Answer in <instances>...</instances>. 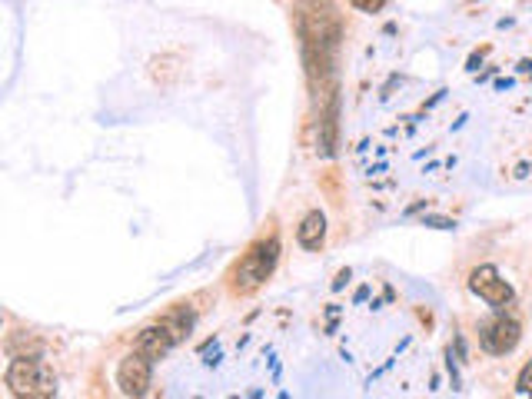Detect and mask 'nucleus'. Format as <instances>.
<instances>
[{
  "label": "nucleus",
  "instance_id": "obj_15",
  "mask_svg": "<svg viewBox=\"0 0 532 399\" xmlns=\"http://www.w3.org/2000/svg\"><path fill=\"white\" fill-rule=\"evenodd\" d=\"M426 206V200H419V203H412V206L409 210H406V216H412V213H419V210H423Z\"/></svg>",
  "mask_w": 532,
  "mask_h": 399
},
{
  "label": "nucleus",
  "instance_id": "obj_14",
  "mask_svg": "<svg viewBox=\"0 0 532 399\" xmlns=\"http://www.w3.org/2000/svg\"><path fill=\"white\" fill-rule=\"evenodd\" d=\"M349 276H353V273H349V270H339V276L333 279V290H343V286H346V279H349Z\"/></svg>",
  "mask_w": 532,
  "mask_h": 399
},
{
  "label": "nucleus",
  "instance_id": "obj_9",
  "mask_svg": "<svg viewBox=\"0 0 532 399\" xmlns=\"http://www.w3.org/2000/svg\"><path fill=\"white\" fill-rule=\"evenodd\" d=\"M323 240H326V216L319 210H310L296 226V243L303 250H310V253H316L323 246Z\"/></svg>",
  "mask_w": 532,
  "mask_h": 399
},
{
  "label": "nucleus",
  "instance_id": "obj_11",
  "mask_svg": "<svg viewBox=\"0 0 532 399\" xmlns=\"http://www.w3.org/2000/svg\"><path fill=\"white\" fill-rule=\"evenodd\" d=\"M423 226H432V230H456V220H449V216H432V213H426V216H423Z\"/></svg>",
  "mask_w": 532,
  "mask_h": 399
},
{
  "label": "nucleus",
  "instance_id": "obj_4",
  "mask_svg": "<svg viewBox=\"0 0 532 399\" xmlns=\"http://www.w3.org/2000/svg\"><path fill=\"white\" fill-rule=\"evenodd\" d=\"M469 290H472L486 306H492V310H506V306H512V299H516L512 283L502 279V273L496 270L492 263H482V266H476V270L469 273Z\"/></svg>",
  "mask_w": 532,
  "mask_h": 399
},
{
  "label": "nucleus",
  "instance_id": "obj_3",
  "mask_svg": "<svg viewBox=\"0 0 532 399\" xmlns=\"http://www.w3.org/2000/svg\"><path fill=\"white\" fill-rule=\"evenodd\" d=\"M4 383L13 396H27V399L57 396V376L40 356H13L4 373Z\"/></svg>",
  "mask_w": 532,
  "mask_h": 399
},
{
  "label": "nucleus",
  "instance_id": "obj_7",
  "mask_svg": "<svg viewBox=\"0 0 532 399\" xmlns=\"http://www.w3.org/2000/svg\"><path fill=\"white\" fill-rule=\"evenodd\" d=\"M173 346H177V336L170 333V326H166L163 319L150 323L146 330H140L137 343H133V349H137V353H143L146 359H153V363H160Z\"/></svg>",
  "mask_w": 532,
  "mask_h": 399
},
{
  "label": "nucleus",
  "instance_id": "obj_16",
  "mask_svg": "<svg viewBox=\"0 0 532 399\" xmlns=\"http://www.w3.org/2000/svg\"><path fill=\"white\" fill-rule=\"evenodd\" d=\"M512 83H516V80H509V77H506V80H496V90H509Z\"/></svg>",
  "mask_w": 532,
  "mask_h": 399
},
{
  "label": "nucleus",
  "instance_id": "obj_13",
  "mask_svg": "<svg viewBox=\"0 0 532 399\" xmlns=\"http://www.w3.org/2000/svg\"><path fill=\"white\" fill-rule=\"evenodd\" d=\"M482 57H486V47H482V50H476V53H472V57H469V64H466V70H469V73H476V70H479V64H482Z\"/></svg>",
  "mask_w": 532,
  "mask_h": 399
},
{
  "label": "nucleus",
  "instance_id": "obj_8",
  "mask_svg": "<svg viewBox=\"0 0 532 399\" xmlns=\"http://www.w3.org/2000/svg\"><path fill=\"white\" fill-rule=\"evenodd\" d=\"M336 130H339V90L326 93V110H319V157L336 153Z\"/></svg>",
  "mask_w": 532,
  "mask_h": 399
},
{
  "label": "nucleus",
  "instance_id": "obj_12",
  "mask_svg": "<svg viewBox=\"0 0 532 399\" xmlns=\"http://www.w3.org/2000/svg\"><path fill=\"white\" fill-rule=\"evenodd\" d=\"M349 4H353L356 10H363V13H379L383 7H386V0H349Z\"/></svg>",
  "mask_w": 532,
  "mask_h": 399
},
{
  "label": "nucleus",
  "instance_id": "obj_17",
  "mask_svg": "<svg viewBox=\"0 0 532 399\" xmlns=\"http://www.w3.org/2000/svg\"><path fill=\"white\" fill-rule=\"evenodd\" d=\"M519 73H532V60H519Z\"/></svg>",
  "mask_w": 532,
  "mask_h": 399
},
{
  "label": "nucleus",
  "instance_id": "obj_10",
  "mask_svg": "<svg viewBox=\"0 0 532 399\" xmlns=\"http://www.w3.org/2000/svg\"><path fill=\"white\" fill-rule=\"evenodd\" d=\"M516 393H519V396H532V363L522 366L519 379H516Z\"/></svg>",
  "mask_w": 532,
  "mask_h": 399
},
{
  "label": "nucleus",
  "instance_id": "obj_2",
  "mask_svg": "<svg viewBox=\"0 0 532 399\" xmlns=\"http://www.w3.org/2000/svg\"><path fill=\"white\" fill-rule=\"evenodd\" d=\"M276 263H279V240L276 236H266V240L253 243V246L233 263V270H230V290H233L236 296L256 293L266 279L273 276Z\"/></svg>",
  "mask_w": 532,
  "mask_h": 399
},
{
  "label": "nucleus",
  "instance_id": "obj_1",
  "mask_svg": "<svg viewBox=\"0 0 532 399\" xmlns=\"http://www.w3.org/2000/svg\"><path fill=\"white\" fill-rule=\"evenodd\" d=\"M296 33L303 40V60L310 80L323 87V77L336 70V50L343 37V20L336 13L333 0H296Z\"/></svg>",
  "mask_w": 532,
  "mask_h": 399
},
{
  "label": "nucleus",
  "instance_id": "obj_5",
  "mask_svg": "<svg viewBox=\"0 0 532 399\" xmlns=\"http://www.w3.org/2000/svg\"><path fill=\"white\" fill-rule=\"evenodd\" d=\"M519 339H522L519 319L506 316V313H499V310H496L492 319H486V323L479 326V346L486 349L489 356H506V353H512V349L519 346Z\"/></svg>",
  "mask_w": 532,
  "mask_h": 399
},
{
  "label": "nucleus",
  "instance_id": "obj_6",
  "mask_svg": "<svg viewBox=\"0 0 532 399\" xmlns=\"http://www.w3.org/2000/svg\"><path fill=\"white\" fill-rule=\"evenodd\" d=\"M153 383V359H146L143 353H133L127 359H120L117 366V386H120L123 396H146Z\"/></svg>",
  "mask_w": 532,
  "mask_h": 399
}]
</instances>
